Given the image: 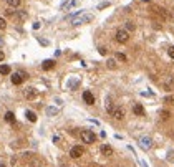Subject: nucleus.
<instances>
[{
	"mask_svg": "<svg viewBox=\"0 0 174 167\" xmlns=\"http://www.w3.org/2000/svg\"><path fill=\"white\" fill-rule=\"evenodd\" d=\"M93 20V15L91 13H85V15H78L71 20V25H83V23H88Z\"/></svg>",
	"mask_w": 174,
	"mask_h": 167,
	"instance_id": "1",
	"label": "nucleus"
},
{
	"mask_svg": "<svg viewBox=\"0 0 174 167\" xmlns=\"http://www.w3.org/2000/svg\"><path fill=\"white\" fill-rule=\"evenodd\" d=\"M80 137H81V141H83V142H86V144H93V142L96 141V136L90 129H83V131H81V134H80Z\"/></svg>",
	"mask_w": 174,
	"mask_h": 167,
	"instance_id": "2",
	"label": "nucleus"
},
{
	"mask_svg": "<svg viewBox=\"0 0 174 167\" xmlns=\"http://www.w3.org/2000/svg\"><path fill=\"white\" fill-rule=\"evenodd\" d=\"M128 40H129V33L126 28H118L116 30V41L118 43H126Z\"/></svg>",
	"mask_w": 174,
	"mask_h": 167,
	"instance_id": "3",
	"label": "nucleus"
},
{
	"mask_svg": "<svg viewBox=\"0 0 174 167\" xmlns=\"http://www.w3.org/2000/svg\"><path fill=\"white\" fill-rule=\"evenodd\" d=\"M25 78H27V73H25V71H17V73L12 75V83H13V84H20Z\"/></svg>",
	"mask_w": 174,
	"mask_h": 167,
	"instance_id": "4",
	"label": "nucleus"
},
{
	"mask_svg": "<svg viewBox=\"0 0 174 167\" xmlns=\"http://www.w3.org/2000/svg\"><path fill=\"white\" fill-rule=\"evenodd\" d=\"M70 156L73 157V159H78V157H81V156H83V147H81V146L71 147V149H70Z\"/></svg>",
	"mask_w": 174,
	"mask_h": 167,
	"instance_id": "5",
	"label": "nucleus"
},
{
	"mask_svg": "<svg viewBox=\"0 0 174 167\" xmlns=\"http://www.w3.org/2000/svg\"><path fill=\"white\" fill-rule=\"evenodd\" d=\"M111 116H113L116 121H121V119L124 118V111L121 108H113V111H111Z\"/></svg>",
	"mask_w": 174,
	"mask_h": 167,
	"instance_id": "6",
	"label": "nucleus"
},
{
	"mask_svg": "<svg viewBox=\"0 0 174 167\" xmlns=\"http://www.w3.org/2000/svg\"><path fill=\"white\" fill-rule=\"evenodd\" d=\"M83 101L86 103V104H95V96H93V93L91 91H83Z\"/></svg>",
	"mask_w": 174,
	"mask_h": 167,
	"instance_id": "7",
	"label": "nucleus"
},
{
	"mask_svg": "<svg viewBox=\"0 0 174 167\" xmlns=\"http://www.w3.org/2000/svg\"><path fill=\"white\" fill-rule=\"evenodd\" d=\"M139 144H141V147H143L144 151H148L149 147H151V139H149V137H141Z\"/></svg>",
	"mask_w": 174,
	"mask_h": 167,
	"instance_id": "8",
	"label": "nucleus"
},
{
	"mask_svg": "<svg viewBox=\"0 0 174 167\" xmlns=\"http://www.w3.org/2000/svg\"><path fill=\"white\" fill-rule=\"evenodd\" d=\"M133 113L136 114V116H144V109L141 104H134L133 106Z\"/></svg>",
	"mask_w": 174,
	"mask_h": 167,
	"instance_id": "9",
	"label": "nucleus"
},
{
	"mask_svg": "<svg viewBox=\"0 0 174 167\" xmlns=\"http://www.w3.org/2000/svg\"><path fill=\"white\" fill-rule=\"evenodd\" d=\"M35 94H37L35 88H27L25 89V98L27 99H33V98H35Z\"/></svg>",
	"mask_w": 174,
	"mask_h": 167,
	"instance_id": "10",
	"label": "nucleus"
},
{
	"mask_svg": "<svg viewBox=\"0 0 174 167\" xmlns=\"http://www.w3.org/2000/svg\"><path fill=\"white\" fill-rule=\"evenodd\" d=\"M53 66H55V61H53V60H45V61L42 63V68H43V70H51Z\"/></svg>",
	"mask_w": 174,
	"mask_h": 167,
	"instance_id": "11",
	"label": "nucleus"
},
{
	"mask_svg": "<svg viewBox=\"0 0 174 167\" xmlns=\"http://www.w3.org/2000/svg\"><path fill=\"white\" fill-rule=\"evenodd\" d=\"M101 154H103V156H111V154H113V149H111L108 144H103V146H101Z\"/></svg>",
	"mask_w": 174,
	"mask_h": 167,
	"instance_id": "12",
	"label": "nucleus"
},
{
	"mask_svg": "<svg viewBox=\"0 0 174 167\" xmlns=\"http://www.w3.org/2000/svg\"><path fill=\"white\" fill-rule=\"evenodd\" d=\"M25 116H27V119H28L30 122H35V121H37V114L33 113V111H27Z\"/></svg>",
	"mask_w": 174,
	"mask_h": 167,
	"instance_id": "13",
	"label": "nucleus"
},
{
	"mask_svg": "<svg viewBox=\"0 0 174 167\" xmlns=\"http://www.w3.org/2000/svg\"><path fill=\"white\" fill-rule=\"evenodd\" d=\"M5 121H7V122H15V114H13L12 111L5 113Z\"/></svg>",
	"mask_w": 174,
	"mask_h": 167,
	"instance_id": "14",
	"label": "nucleus"
},
{
	"mask_svg": "<svg viewBox=\"0 0 174 167\" xmlns=\"http://www.w3.org/2000/svg\"><path fill=\"white\" fill-rule=\"evenodd\" d=\"M10 73V66L8 65H0V75H8Z\"/></svg>",
	"mask_w": 174,
	"mask_h": 167,
	"instance_id": "15",
	"label": "nucleus"
},
{
	"mask_svg": "<svg viewBox=\"0 0 174 167\" xmlns=\"http://www.w3.org/2000/svg\"><path fill=\"white\" fill-rule=\"evenodd\" d=\"M7 3H8L10 7H18V5L22 3V0H7Z\"/></svg>",
	"mask_w": 174,
	"mask_h": 167,
	"instance_id": "16",
	"label": "nucleus"
},
{
	"mask_svg": "<svg viewBox=\"0 0 174 167\" xmlns=\"http://www.w3.org/2000/svg\"><path fill=\"white\" fill-rule=\"evenodd\" d=\"M106 66H108V68H111V70H114V68H116V61H114V60H108V61H106Z\"/></svg>",
	"mask_w": 174,
	"mask_h": 167,
	"instance_id": "17",
	"label": "nucleus"
},
{
	"mask_svg": "<svg viewBox=\"0 0 174 167\" xmlns=\"http://www.w3.org/2000/svg\"><path fill=\"white\" fill-rule=\"evenodd\" d=\"M169 116H171V113H169V111H161V119L166 121V119H169Z\"/></svg>",
	"mask_w": 174,
	"mask_h": 167,
	"instance_id": "18",
	"label": "nucleus"
},
{
	"mask_svg": "<svg viewBox=\"0 0 174 167\" xmlns=\"http://www.w3.org/2000/svg\"><path fill=\"white\" fill-rule=\"evenodd\" d=\"M47 113L50 114V116H55V114L58 113V109H55V108H48V109H47Z\"/></svg>",
	"mask_w": 174,
	"mask_h": 167,
	"instance_id": "19",
	"label": "nucleus"
},
{
	"mask_svg": "<svg viewBox=\"0 0 174 167\" xmlns=\"http://www.w3.org/2000/svg\"><path fill=\"white\" fill-rule=\"evenodd\" d=\"M5 27H7V22H5V18H2V17H0V30H3Z\"/></svg>",
	"mask_w": 174,
	"mask_h": 167,
	"instance_id": "20",
	"label": "nucleus"
},
{
	"mask_svg": "<svg viewBox=\"0 0 174 167\" xmlns=\"http://www.w3.org/2000/svg\"><path fill=\"white\" fill-rule=\"evenodd\" d=\"M134 28L136 27L133 25V22H126V30H134Z\"/></svg>",
	"mask_w": 174,
	"mask_h": 167,
	"instance_id": "21",
	"label": "nucleus"
},
{
	"mask_svg": "<svg viewBox=\"0 0 174 167\" xmlns=\"http://www.w3.org/2000/svg\"><path fill=\"white\" fill-rule=\"evenodd\" d=\"M116 58H118V60H123V61H126V55H123V53H116Z\"/></svg>",
	"mask_w": 174,
	"mask_h": 167,
	"instance_id": "22",
	"label": "nucleus"
},
{
	"mask_svg": "<svg viewBox=\"0 0 174 167\" xmlns=\"http://www.w3.org/2000/svg\"><path fill=\"white\" fill-rule=\"evenodd\" d=\"M167 53H169V56H171V58L174 60V46H171V48L167 50Z\"/></svg>",
	"mask_w": 174,
	"mask_h": 167,
	"instance_id": "23",
	"label": "nucleus"
},
{
	"mask_svg": "<svg viewBox=\"0 0 174 167\" xmlns=\"http://www.w3.org/2000/svg\"><path fill=\"white\" fill-rule=\"evenodd\" d=\"M100 53L101 55H106V48H105V46H100Z\"/></svg>",
	"mask_w": 174,
	"mask_h": 167,
	"instance_id": "24",
	"label": "nucleus"
},
{
	"mask_svg": "<svg viewBox=\"0 0 174 167\" xmlns=\"http://www.w3.org/2000/svg\"><path fill=\"white\" fill-rule=\"evenodd\" d=\"M171 101H174V98H171V96H167V98H166V103H171Z\"/></svg>",
	"mask_w": 174,
	"mask_h": 167,
	"instance_id": "25",
	"label": "nucleus"
},
{
	"mask_svg": "<svg viewBox=\"0 0 174 167\" xmlns=\"http://www.w3.org/2000/svg\"><path fill=\"white\" fill-rule=\"evenodd\" d=\"M3 58H5V55H3V51H0V61H3Z\"/></svg>",
	"mask_w": 174,
	"mask_h": 167,
	"instance_id": "26",
	"label": "nucleus"
},
{
	"mask_svg": "<svg viewBox=\"0 0 174 167\" xmlns=\"http://www.w3.org/2000/svg\"><path fill=\"white\" fill-rule=\"evenodd\" d=\"M2 45H3V38L0 36V46H2Z\"/></svg>",
	"mask_w": 174,
	"mask_h": 167,
	"instance_id": "27",
	"label": "nucleus"
},
{
	"mask_svg": "<svg viewBox=\"0 0 174 167\" xmlns=\"http://www.w3.org/2000/svg\"><path fill=\"white\" fill-rule=\"evenodd\" d=\"M0 167H5V165H3V164H0Z\"/></svg>",
	"mask_w": 174,
	"mask_h": 167,
	"instance_id": "28",
	"label": "nucleus"
},
{
	"mask_svg": "<svg viewBox=\"0 0 174 167\" xmlns=\"http://www.w3.org/2000/svg\"><path fill=\"white\" fill-rule=\"evenodd\" d=\"M143 2H149V0H143Z\"/></svg>",
	"mask_w": 174,
	"mask_h": 167,
	"instance_id": "29",
	"label": "nucleus"
},
{
	"mask_svg": "<svg viewBox=\"0 0 174 167\" xmlns=\"http://www.w3.org/2000/svg\"><path fill=\"white\" fill-rule=\"evenodd\" d=\"M61 167H66V165H61Z\"/></svg>",
	"mask_w": 174,
	"mask_h": 167,
	"instance_id": "30",
	"label": "nucleus"
}]
</instances>
